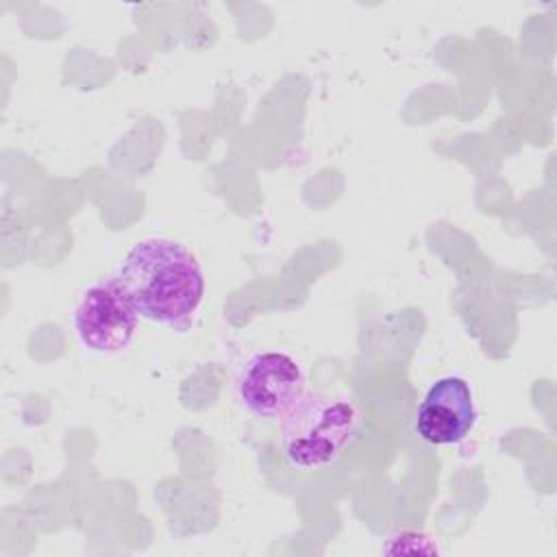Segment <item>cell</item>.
<instances>
[{"mask_svg":"<svg viewBox=\"0 0 557 557\" xmlns=\"http://www.w3.org/2000/svg\"><path fill=\"white\" fill-rule=\"evenodd\" d=\"M139 318L187 331L205 296L198 259L178 242L150 237L137 242L113 276Z\"/></svg>","mask_w":557,"mask_h":557,"instance_id":"cell-1","label":"cell"},{"mask_svg":"<svg viewBox=\"0 0 557 557\" xmlns=\"http://www.w3.org/2000/svg\"><path fill=\"white\" fill-rule=\"evenodd\" d=\"M359 424L355 405L307 392L283 418V455L292 468L318 470L335 463Z\"/></svg>","mask_w":557,"mask_h":557,"instance_id":"cell-2","label":"cell"},{"mask_svg":"<svg viewBox=\"0 0 557 557\" xmlns=\"http://www.w3.org/2000/svg\"><path fill=\"white\" fill-rule=\"evenodd\" d=\"M233 392L246 413L263 420H283L307 394L298 361L276 350L250 355L235 374Z\"/></svg>","mask_w":557,"mask_h":557,"instance_id":"cell-3","label":"cell"},{"mask_svg":"<svg viewBox=\"0 0 557 557\" xmlns=\"http://www.w3.org/2000/svg\"><path fill=\"white\" fill-rule=\"evenodd\" d=\"M137 311L115 278L94 283L76 305L78 342L96 355L124 350L137 331Z\"/></svg>","mask_w":557,"mask_h":557,"instance_id":"cell-4","label":"cell"},{"mask_svg":"<svg viewBox=\"0 0 557 557\" xmlns=\"http://www.w3.org/2000/svg\"><path fill=\"white\" fill-rule=\"evenodd\" d=\"M476 424L472 387L461 376L437 379L416 411L418 435L435 446L459 444Z\"/></svg>","mask_w":557,"mask_h":557,"instance_id":"cell-5","label":"cell"}]
</instances>
